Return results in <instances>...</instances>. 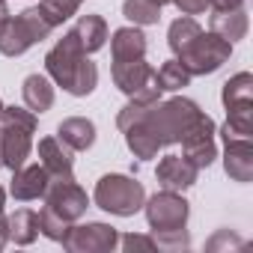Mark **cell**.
I'll return each mask as SVG.
<instances>
[{
	"mask_svg": "<svg viewBox=\"0 0 253 253\" xmlns=\"http://www.w3.org/2000/svg\"><path fill=\"white\" fill-rule=\"evenodd\" d=\"M45 72L75 98H84L98 86V66L89 60V54H84L75 30L63 33V39L45 54Z\"/></svg>",
	"mask_w": 253,
	"mask_h": 253,
	"instance_id": "6da1fadb",
	"label": "cell"
},
{
	"mask_svg": "<svg viewBox=\"0 0 253 253\" xmlns=\"http://www.w3.org/2000/svg\"><path fill=\"white\" fill-rule=\"evenodd\" d=\"M33 134H36V113L27 107H6L0 113V158L6 170H18L27 164L33 152Z\"/></svg>",
	"mask_w": 253,
	"mask_h": 253,
	"instance_id": "7a4b0ae2",
	"label": "cell"
},
{
	"mask_svg": "<svg viewBox=\"0 0 253 253\" xmlns=\"http://www.w3.org/2000/svg\"><path fill=\"white\" fill-rule=\"evenodd\" d=\"M200 104L185 98V95H176V98H167V101H158L146 116V128L158 137L161 146H173L185 137V131L191 128V125L200 119Z\"/></svg>",
	"mask_w": 253,
	"mask_h": 253,
	"instance_id": "3957f363",
	"label": "cell"
},
{
	"mask_svg": "<svg viewBox=\"0 0 253 253\" xmlns=\"http://www.w3.org/2000/svg\"><path fill=\"white\" fill-rule=\"evenodd\" d=\"M54 33V24L42 12V6H27L15 18L9 15L0 24V54L3 57H21L27 54L36 42L48 39Z\"/></svg>",
	"mask_w": 253,
	"mask_h": 253,
	"instance_id": "277c9868",
	"label": "cell"
},
{
	"mask_svg": "<svg viewBox=\"0 0 253 253\" xmlns=\"http://www.w3.org/2000/svg\"><path fill=\"white\" fill-rule=\"evenodd\" d=\"M220 101L226 107V122L220 137H253V75L238 72L223 84Z\"/></svg>",
	"mask_w": 253,
	"mask_h": 253,
	"instance_id": "5b68a950",
	"label": "cell"
},
{
	"mask_svg": "<svg viewBox=\"0 0 253 253\" xmlns=\"http://www.w3.org/2000/svg\"><path fill=\"white\" fill-rule=\"evenodd\" d=\"M92 200L98 209H104L107 214H116V217H131L143 209L146 203V191L137 179L131 176H122V173H107L95 182V191H92Z\"/></svg>",
	"mask_w": 253,
	"mask_h": 253,
	"instance_id": "8992f818",
	"label": "cell"
},
{
	"mask_svg": "<svg viewBox=\"0 0 253 253\" xmlns=\"http://www.w3.org/2000/svg\"><path fill=\"white\" fill-rule=\"evenodd\" d=\"M232 57V42H226V39H220L217 33H200L185 51H179L176 54V60L188 69V75L191 78H197V75H214L226 60Z\"/></svg>",
	"mask_w": 253,
	"mask_h": 253,
	"instance_id": "52a82bcc",
	"label": "cell"
},
{
	"mask_svg": "<svg viewBox=\"0 0 253 253\" xmlns=\"http://www.w3.org/2000/svg\"><path fill=\"white\" fill-rule=\"evenodd\" d=\"M146 223L152 232H167V229H185L191 217V203L182 197V191H158L146 203Z\"/></svg>",
	"mask_w": 253,
	"mask_h": 253,
	"instance_id": "ba28073f",
	"label": "cell"
},
{
	"mask_svg": "<svg viewBox=\"0 0 253 253\" xmlns=\"http://www.w3.org/2000/svg\"><path fill=\"white\" fill-rule=\"evenodd\" d=\"M45 209L54 211L57 217H63L66 223H75L86 214L89 209V197L86 191L72 179H48V188H45Z\"/></svg>",
	"mask_w": 253,
	"mask_h": 253,
	"instance_id": "9c48e42d",
	"label": "cell"
},
{
	"mask_svg": "<svg viewBox=\"0 0 253 253\" xmlns=\"http://www.w3.org/2000/svg\"><path fill=\"white\" fill-rule=\"evenodd\" d=\"M60 244L69 253H113L119 247V232H116V226L101 223V220L81 223V226L72 223Z\"/></svg>",
	"mask_w": 253,
	"mask_h": 253,
	"instance_id": "30bf717a",
	"label": "cell"
},
{
	"mask_svg": "<svg viewBox=\"0 0 253 253\" xmlns=\"http://www.w3.org/2000/svg\"><path fill=\"white\" fill-rule=\"evenodd\" d=\"M217 125L209 113H200V119L185 131V137L179 140L182 143V155L197 167V170H206L214 164L217 158Z\"/></svg>",
	"mask_w": 253,
	"mask_h": 253,
	"instance_id": "8fae6325",
	"label": "cell"
},
{
	"mask_svg": "<svg viewBox=\"0 0 253 253\" xmlns=\"http://www.w3.org/2000/svg\"><path fill=\"white\" fill-rule=\"evenodd\" d=\"M223 170L232 182H253V140L250 137H226L223 140Z\"/></svg>",
	"mask_w": 253,
	"mask_h": 253,
	"instance_id": "7c38bea8",
	"label": "cell"
},
{
	"mask_svg": "<svg viewBox=\"0 0 253 253\" xmlns=\"http://www.w3.org/2000/svg\"><path fill=\"white\" fill-rule=\"evenodd\" d=\"M200 170L185 155H164L155 167V179L164 191H188L197 185Z\"/></svg>",
	"mask_w": 253,
	"mask_h": 253,
	"instance_id": "4fadbf2b",
	"label": "cell"
},
{
	"mask_svg": "<svg viewBox=\"0 0 253 253\" xmlns=\"http://www.w3.org/2000/svg\"><path fill=\"white\" fill-rule=\"evenodd\" d=\"M39 164L48 170L51 179H72L75 176L72 149L60 137H42L39 140Z\"/></svg>",
	"mask_w": 253,
	"mask_h": 253,
	"instance_id": "5bb4252c",
	"label": "cell"
},
{
	"mask_svg": "<svg viewBox=\"0 0 253 253\" xmlns=\"http://www.w3.org/2000/svg\"><path fill=\"white\" fill-rule=\"evenodd\" d=\"M48 170L42 164H24L18 170H12V185H9V194L21 203H30V200H42L45 197V188H48Z\"/></svg>",
	"mask_w": 253,
	"mask_h": 253,
	"instance_id": "9a60e30c",
	"label": "cell"
},
{
	"mask_svg": "<svg viewBox=\"0 0 253 253\" xmlns=\"http://www.w3.org/2000/svg\"><path fill=\"white\" fill-rule=\"evenodd\" d=\"M152 72H155V69L146 63V57H143V60L110 63V78H113L116 89H119V92H125V95H131V92H137L140 86L152 84Z\"/></svg>",
	"mask_w": 253,
	"mask_h": 253,
	"instance_id": "2e32d148",
	"label": "cell"
},
{
	"mask_svg": "<svg viewBox=\"0 0 253 253\" xmlns=\"http://www.w3.org/2000/svg\"><path fill=\"white\" fill-rule=\"evenodd\" d=\"M161 101V89L155 86V84H146V86H140L137 92H131L128 95V104H125L119 113H116V128L119 131H125L128 125H134V122H140L155 104Z\"/></svg>",
	"mask_w": 253,
	"mask_h": 253,
	"instance_id": "e0dca14e",
	"label": "cell"
},
{
	"mask_svg": "<svg viewBox=\"0 0 253 253\" xmlns=\"http://www.w3.org/2000/svg\"><path fill=\"white\" fill-rule=\"evenodd\" d=\"M146 33L140 27H119L113 30L110 39V57L113 63H125V60H143L146 57Z\"/></svg>",
	"mask_w": 253,
	"mask_h": 253,
	"instance_id": "ac0fdd59",
	"label": "cell"
},
{
	"mask_svg": "<svg viewBox=\"0 0 253 253\" xmlns=\"http://www.w3.org/2000/svg\"><path fill=\"white\" fill-rule=\"evenodd\" d=\"M57 137L72 149V152H86L95 143V125L86 116H69L57 125Z\"/></svg>",
	"mask_w": 253,
	"mask_h": 253,
	"instance_id": "d6986e66",
	"label": "cell"
},
{
	"mask_svg": "<svg viewBox=\"0 0 253 253\" xmlns=\"http://www.w3.org/2000/svg\"><path fill=\"white\" fill-rule=\"evenodd\" d=\"M21 98L24 107L33 110L36 116L54 107V81L48 75H27L21 84Z\"/></svg>",
	"mask_w": 253,
	"mask_h": 253,
	"instance_id": "ffe728a7",
	"label": "cell"
},
{
	"mask_svg": "<svg viewBox=\"0 0 253 253\" xmlns=\"http://www.w3.org/2000/svg\"><path fill=\"white\" fill-rule=\"evenodd\" d=\"M72 30L78 33V42H81L84 54H95L107 42V21L101 15H81Z\"/></svg>",
	"mask_w": 253,
	"mask_h": 253,
	"instance_id": "44dd1931",
	"label": "cell"
},
{
	"mask_svg": "<svg viewBox=\"0 0 253 253\" xmlns=\"http://www.w3.org/2000/svg\"><path fill=\"white\" fill-rule=\"evenodd\" d=\"M122 134H125V146H128V152H131L134 158H140V161L155 158V155H158V149H161L158 137L146 128V122H143V119H140V122H134V125H128V128H125Z\"/></svg>",
	"mask_w": 253,
	"mask_h": 253,
	"instance_id": "7402d4cb",
	"label": "cell"
},
{
	"mask_svg": "<svg viewBox=\"0 0 253 253\" xmlns=\"http://www.w3.org/2000/svg\"><path fill=\"white\" fill-rule=\"evenodd\" d=\"M247 12L244 9H229V12H214L211 15V33H217L226 42H238L247 36Z\"/></svg>",
	"mask_w": 253,
	"mask_h": 253,
	"instance_id": "603a6c76",
	"label": "cell"
},
{
	"mask_svg": "<svg viewBox=\"0 0 253 253\" xmlns=\"http://www.w3.org/2000/svg\"><path fill=\"white\" fill-rule=\"evenodd\" d=\"M6 220H9V241H15V244H21V247H27V244L36 241V235H39V211H33V209H18V211H12Z\"/></svg>",
	"mask_w": 253,
	"mask_h": 253,
	"instance_id": "cb8c5ba5",
	"label": "cell"
},
{
	"mask_svg": "<svg viewBox=\"0 0 253 253\" xmlns=\"http://www.w3.org/2000/svg\"><path fill=\"white\" fill-rule=\"evenodd\" d=\"M152 84L161 92H179V89H185L191 84V75L179 60H167V63H161L158 72H152Z\"/></svg>",
	"mask_w": 253,
	"mask_h": 253,
	"instance_id": "d4e9b609",
	"label": "cell"
},
{
	"mask_svg": "<svg viewBox=\"0 0 253 253\" xmlns=\"http://www.w3.org/2000/svg\"><path fill=\"white\" fill-rule=\"evenodd\" d=\"M200 33H203L200 21H197L194 15H182V18H176V21L170 24V30H167V45H170L173 54H179V51H185Z\"/></svg>",
	"mask_w": 253,
	"mask_h": 253,
	"instance_id": "484cf974",
	"label": "cell"
},
{
	"mask_svg": "<svg viewBox=\"0 0 253 253\" xmlns=\"http://www.w3.org/2000/svg\"><path fill=\"white\" fill-rule=\"evenodd\" d=\"M122 15L128 18L134 27H149V24L161 21V6L155 3V0H125Z\"/></svg>",
	"mask_w": 253,
	"mask_h": 253,
	"instance_id": "4316f807",
	"label": "cell"
},
{
	"mask_svg": "<svg viewBox=\"0 0 253 253\" xmlns=\"http://www.w3.org/2000/svg\"><path fill=\"white\" fill-rule=\"evenodd\" d=\"M39 6H42V12L48 15V21H51L54 27H60L63 21H69L72 15H78L81 0H39Z\"/></svg>",
	"mask_w": 253,
	"mask_h": 253,
	"instance_id": "83f0119b",
	"label": "cell"
},
{
	"mask_svg": "<svg viewBox=\"0 0 253 253\" xmlns=\"http://www.w3.org/2000/svg\"><path fill=\"white\" fill-rule=\"evenodd\" d=\"M69 226L72 223H66L63 217H57L54 211H48V209H42L39 211V232L45 235V238H51V241H63L66 238V232H69Z\"/></svg>",
	"mask_w": 253,
	"mask_h": 253,
	"instance_id": "f1b7e54d",
	"label": "cell"
},
{
	"mask_svg": "<svg viewBox=\"0 0 253 253\" xmlns=\"http://www.w3.org/2000/svg\"><path fill=\"white\" fill-rule=\"evenodd\" d=\"M155 247L158 250H188L191 247V235L188 229H167V232H152Z\"/></svg>",
	"mask_w": 253,
	"mask_h": 253,
	"instance_id": "f546056e",
	"label": "cell"
},
{
	"mask_svg": "<svg viewBox=\"0 0 253 253\" xmlns=\"http://www.w3.org/2000/svg\"><path fill=\"white\" fill-rule=\"evenodd\" d=\"M119 247H122V250H146V253H155V250H158L152 235H137V232L119 235Z\"/></svg>",
	"mask_w": 253,
	"mask_h": 253,
	"instance_id": "4dcf8cb0",
	"label": "cell"
},
{
	"mask_svg": "<svg viewBox=\"0 0 253 253\" xmlns=\"http://www.w3.org/2000/svg\"><path fill=\"white\" fill-rule=\"evenodd\" d=\"M206 247H209V250H220V247H244V241H241L238 235H232L229 229H220V232L206 244Z\"/></svg>",
	"mask_w": 253,
	"mask_h": 253,
	"instance_id": "1f68e13d",
	"label": "cell"
},
{
	"mask_svg": "<svg viewBox=\"0 0 253 253\" xmlns=\"http://www.w3.org/2000/svg\"><path fill=\"white\" fill-rule=\"evenodd\" d=\"M173 6L182 15H203L209 9V0H173Z\"/></svg>",
	"mask_w": 253,
	"mask_h": 253,
	"instance_id": "d6a6232c",
	"label": "cell"
},
{
	"mask_svg": "<svg viewBox=\"0 0 253 253\" xmlns=\"http://www.w3.org/2000/svg\"><path fill=\"white\" fill-rule=\"evenodd\" d=\"M214 12H229V9H244V0H209Z\"/></svg>",
	"mask_w": 253,
	"mask_h": 253,
	"instance_id": "836d02e7",
	"label": "cell"
},
{
	"mask_svg": "<svg viewBox=\"0 0 253 253\" xmlns=\"http://www.w3.org/2000/svg\"><path fill=\"white\" fill-rule=\"evenodd\" d=\"M6 244H9V220H6V214H0V250Z\"/></svg>",
	"mask_w": 253,
	"mask_h": 253,
	"instance_id": "e575fe53",
	"label": "cell"
},
{
	"mask_svg": "<svg viewBox=\"0 0 253 253\" xmlns=\"http://www.w3.org/2000/svg\"><path fill=\"white\" fill-rule=\"evenodd\" d=\"M9 18V9H6V3H3V0H0V24H3Z\"/></svg>",
	"mask_w": 253,
	"mask_h": 253,
	"instance_id": "d590c367",
	"label": "cell"
},
{
	"mask_svg": "<svg viewBox=\"0 0 253 253\" xmlns=\"http://www.w3.org/2000/svg\"><path fill=\"white\" fill-rule=\"evenodd\" d=\"M3 206H6V191H3V185H0V214H3Z\"/></svg>",
	"mask_w": 253,
	"mask_h": 253,
	"instance_id": "8d00e7d4",
	"label": "cell"
},
{
	"mask_svg": "<svg viewBox=\"0 0 253 253\" xmlns=\"http://www.w3.org/2000/svg\"><path fill=\"white\" fill-rule=\"evenodd\" d=\"M155 3H158V6H167V3H173V0H155Z\"/></svg>",
	"mask_w": 253,
	"mask_h": 253,
	"instance_id": "74e56055",
	"label": "cell"
},
{
	"mask_svg": "<svg viewBox=\"0 0 253 253\" xmlns=\"http://www.w3.org/2000/svg\"><path fill=\"white\" fill-rule=\"evenodd\" d=\"M0 113H3V101H0Z\"/></svg>",
	"mask_w": 253,
	"mask_h": 253,
	"instance_id": "f35d334b",
	"label": "cell"
},
{
	"mask_svg": "<svg viewBox=\"0 0 253 253\" xmlns=\"http://www.w3.org/2000/svg\"><path fill=\"white\" fill-rule=\"evenodd\" d=\"M0 167H3V158H0Z\"/></svg>",
	"mask_w": 253,
	"mask_h": 253,
	"instance_id": "ab89813d",
	"label": "cell"
},
{
	"mask_svg": "<svg viewBox=\"0 0 253 253\" xmlns=\"http://www.w3.org/2000/svg\"><path fill=\"white\" fill-rule=\"evenodd\" d=\"M81 3H84V0H81Z\"/></svg>",
	"mask_w": 253,
	"mask_h": 253,
	"instance_id": "60d3db41",
	"label": "cell"
}]
</instances>
